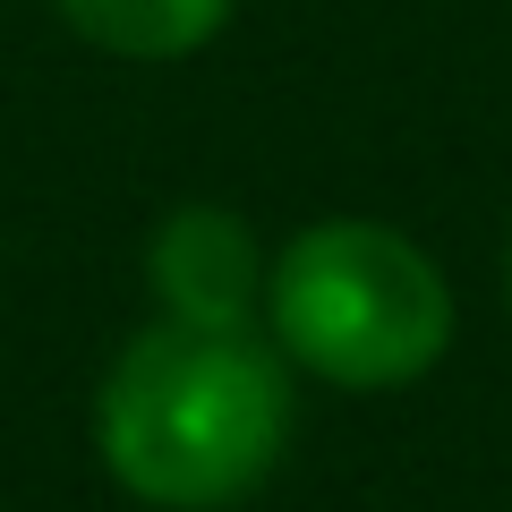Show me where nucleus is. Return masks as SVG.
Returning a JSON list of instances; mask_svg holds the SVG:
<instances>
[{"instance_id":"f257e3e1","label":"nucleus","mask_w":512,"mask_h":512,"mask_svg":"<svg viewBox=\"0 0 512 512\" xmlns=\"http://www.w3.org/2000/svg\"><path fill=\"white\" fill-rule=\"evenodd\" d=\"M291 359L256 333L146 325L94 393V453L154 512H231L291 444Z\"/></svg>"},{"instance_id":"f03ea898","label":"nucleus","mask_w":512,"mask_h":512,"mask_svg":"<svg viewBox=\"0 0 512 512\" xmlns=\"http://www.w3.org/2000/svg\"><path fill=\"white\" fill-rule=\"evenodd\" d=\"M265 333L291 367L342 384V393H393L419 384L453 342V291L436 256L393 222H308L274 256L265 282Z\"/></svg>"},{"instance_id":"7ed1b4c3","label":"nucleus","mask_w":512,"mask_h":512,"mask_svg":"<svg viewBox=\"0 0 512 512\" xmlns=\"http://www.w3.org/2000/svg\"><path fill=\"white\" fill-rule=\"evenodd\" d=\"M146 274H154V299H163L171 325L256 333V308H265L274 265L256 256V231L231 205H180V214H163V231H154Z\"/></svg>"},{"instance_id":"20e7f679","label":"nucleus","mask_w":512,"mask_h":512,"mask_svg":"<svg viewBox=\"0 0 512 512\" xmlns=\"http://www.w3.org/2000/svg\"><path fill=\"white\" fill-rule=\"evenodd\" d=\"M60 26L120 60H188L231 26L239 0H52Z\"/></svg>"},{"instance_id":"39448f33","label":"nucleus","mask_w":512,"mask_h":512,"mask_svg":"<svg viewBox=\"0 0 512 512\" xmlns=\"http://www.w3.org/2000/svg\"><path fill=\"white\" fill-rule=\"evenodd\" d=\"M504 299H512V248H504Z\"/></svg>"}]
</instances>
